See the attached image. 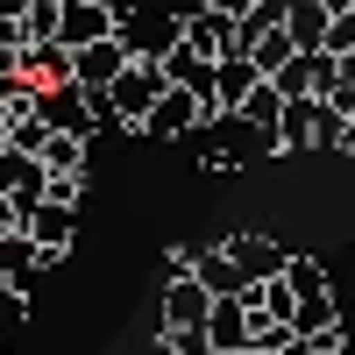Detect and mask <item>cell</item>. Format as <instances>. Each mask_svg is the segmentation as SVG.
Listing matches in <instances>:
<instances>
[{"label": "cell", "instance_id": "1", "mask_svg": "<svg viewBox=\"0 0 355 355\" xmlns=\"http://www.w3.org/2000/svg\"><path fill=\"white\" fill-rule=\"evenodd\" d=\"M178 43H185L199 64H227V57H249V36H242V21H227V15H206V8H192V15H178Z\"/></svg>", "mask_w": 355, "mask_h": 355}, {"label": "cell", "instance_id": "2", "mask_svg": "<svg viewBox=\"0 0 355 355\" xmlns=\"http://www.w3.org/2000/svg\"><path fill=\"white\" fill-rule=\"evenodd\" d=\"M121 21H128V8H114V0H57V43L71 57L107 43V36H121Z\"/></svg>", "mask_w": 355, "mask_h": 355}, {"label": "cell", "instance_id": "3", "mask_svg": "<svg viewBox=\"0 0 355 355\" xmlns=\"http://www.w3.org/2000/svg\"><path fill=\"white\" fill-rule=\"evenodd\" d=\"M43 121H50L57 135L93 142V128H100V93H85V85H57V93H43Z\"/></svg>", "mask_w": 355, "mask_h": 355}, {"label": "cell", "instance_id": "4", "mask_svg": "<svg viewBox=\"0 0 355 355\" xmlns=\"http://www.w3.org/2000/svg\"><path fill=\"white\" fill-rule=\"evenodd\" d=\"M28 242H36V256H43V270H50V263H64L71 256V234H78V214H71V206H36V214H28Z\"/></svg>", "mask_w": 355, "mask_h": 355}, {"label": "cell", "instance_id": "5", "mask_svg": "<svg viewBox=\"0 0 355 355\" xmlns=\"http://www.w3.org/2000/svg\"><path fill=\"white\" fill-rule=\"evenodd\" d=\"M206 100H214V93H192V85H171V93L157 100V114L142 121V135H192V128H206Z\"/></svg>", "mask_w": 355, "mask_h": 355}, {"label": "cell", "instance_id": "6", "mask_svg": "<svg viewBox=\"0 0 355 355\" xmlns=\"http://www.w3.org/2000/svg\"><path fill=\"white\" fill-rule=\"evenodd\" d=\"M21 78L36 93H57V85H78V57L64 43H21Z\"/></svg>", "mask_w": 355, "mask_h": 355}, {"label": "cell", "instance_id": "7", "mask_svg": "<svg viewBox=\"0 0 355 355\" xmlns=\"http://www.w3.org/2000/svg\"><path fill=\"white\" fill-rule=\"evenodd\" d=\"M227 263H234V270H242L249 284H270V277H284V249L270 242V234H227Z\"/></svg>", "mask_w": 355, "mask_h": 355}, {"label": "cell", "instance_id": "8", "mask_svg": "<svg viewBox=\"0 0 355 355\" xmlns=\"http://www.w3.org/2000/svg\"><path fill=\"white\" fill-rule=\"evenodd\" d=\"M128 64H135V50L121 36H107L93 50H78V85H85V93H114V78H121Z\"/></svg>", "mask_w": 355, "mask_h": 355}, {"label": "cell", "instance_id": "9", "mask_svg": "<svg viewBox=\"0 0 355 355\" xmlns=\"http://www.w3.org/2000/svg\"><path fill=\"white\" fill-rule=\"evenodd\" d=\"M206 313H214V299H206L199 277H171L164 284V327H206Z\"/></svg>", "mask_w": 355, "mask_h": 355}, {"label": "cell", "instance_id": "10", "mask_svg": "<svg viewBox=\"0 0 355 355\" xmlns=\"http://www.w3.org/2000/svg\"><path fill=\"white\" fill-rule=\"evenodd\" d=\"M206 341H214V355H242L256 341V327H249V313L234 299H214V313H206Z\"/></svg>", "mask_w": 355, "mask_h": 355}, {"label": "cell", "instance_id": "11", "mask_svg": "<svg viewBox=\"0 0 355 355\" xmlns=\"http://www.w3.org/2000/svg\"><path fill=\"white\" fill-rule=\"evenodd\" d=\"M327 28H334L327 0H284V36L299 50H327Z\"/></svg>", "mask_w": 355, "mask_h": 355}, {"label": "cell", "instance_id": "12", "mask_svg": "<svg viewBox=\"0 0 355 355\" xmlns=\"http://www.w3.org/2000/svg\"><path fill=\"white\" fill-rule=\"evenodd\" d=\"M256 85H263V71L249 64V57H227V64L214 71V100H220V114H227V121L249 107V93H256Z\"/></svg>", "mask_w": 355, "mask_h": 355}, {"label": "cell", "instance_id": "13", "mask_svg": "<svg viewBox=\"0 0 355 355\" xmlns=\"http://www.w3.org/2000/svg\"><path fill=\"white\" fill-rule=\"evenodd\" d=\"M192 277L206 284V299H242V270H234V263H227V249H199L192 256Z\"/></svg>", "mask_w": 355, "mask_h": 355}, {"label": "cell", "instance_id": "14", "mask_svg": "<svg viewBox=\"0 0 355 355\" xmlns=\"http://www.w3.org/2000/svg\"><path fill=\"white\" fill-rule=\"evenodd\" d=\"M320 107H327V100H284V121H277V135H270V150H313Z\"/></svg>", "mask_w": 355, "mask_h": 355}, {"label": "cell", "instance_id": "15", "mask_svg": "<svg viewBox=\"0 0 355 355\" xmlns=\"http://www.w3.org/2000/svg\"><path fill=\"white\" fill-rule=\"evenodd\" d=\"M43 270V256H36V242L28 234H0V284H15V291H28V277Z\"/></svg>", "mask_w": 355, "mask_h": 355}, {"label": "cell", "instance_id": "16", "mask_svg": "<svg viewBox=\"0 0 355 355\" xmlns=\"http://www.w3.org/2000/svg\"><path fill=\"white\" fill-rule=\"evenodd\" d=\"M284 291H291V299H334L327 263H320V256H284Z\"/></svg>", "mask_w": 355, "mask_h": 355}, {"label": "cell", "instance_id": "17", "mask_svg": "<svg viewBox=\"0 0 355 355\" xmlns=\"http://www.w3.org/2000/svg\"><path fill=\"white\" fill-rule=\"evenodd\" d=\"M334 327H341V299H299V306H291V334H299V341H320Z\"/></svg>", "mask_w": 355, "mask_h": 355}, {"label": "cell", "instance_id": "18", "mask_svg": "<svg viewBox=\"0 0 355 355\" xmlns=\"http://www.w3.org/2000/svg\"><path fill=\"white\" fill-rule=\"evenodd\" d=\"M234 121H249V128H256L263 142H270V135H277V121H284V93H277V85H270V78H263V85H256V93H249V107H242V114H234Z\"/></svg>", "mask_w": 355, "mask_h": 355}, {"label": "cell", "instance_id": "19", "mask_svg": "<svg viewBox=\"0 0 355 355\" xmlns=\"http://www.w3.org/2000/svg\"><path fill=\"white\" fill-rule=\"evenodd\" d=\"M291 57H299V43H291V36H284V28H263V36L249 43V64H256L263 78H277V71L291 64Z\"/></svg>", "mask_w": 355, "mask_h": 355}, {"label": "cell", "instance_id": "20", "mask_svg": "<svg viewBox=\"0 0 355 355\" xmlns=\"http://www.w3.org/2000/svg\"><path fill=\"white\" fill-rule=\"evenodd\" d=\"M43 171H50V178H85V142L50 128V142H43Z\"/></svg>", "mask_w": 355, "mask_h": 355}, {"label": "cell", "instance_id": "21", "mask_svg": "<svg viewBox=\"0 0 355 355\" xmlns=\"http://www.w3.org/2000/svg\"><path fill=\"white\" fill-rule=\"evenodd\" d=\"M21 327H28V291H0V348L21 355Z\"/></svg>", "mask_w": 355, "mask_h": 355}, {"label": "cell", "instance_id": "22", "mask_svg": "<svg viewBox=\"0 0 355 355\" xmlns=\"http://www.w3.org/2000/svg\"><path fill=\"white\" fill-rule=\"evenodd\" d=\"M15 21H21V43H57V0H28Z\"/></svg>", "mask_w": 355, "mask_h": 355}, {"label": "cell", "instance_id": "23", "mask_svg": "<svg viewBox=\"0 0 355 355\" xmlns=\"http://www.w3.org/2000/svg\"><path fill=\"white\" fill-rule=\"evenodd\" d=\"M171 355H214V341H206V327H164L157 334Z\"/></svg>", "mask_w": 355, "mask_h": 355}, {"label": "cell", "instance_id": "24", "mask_svg": "<svg viewBox=\"0 0 355 355\" xmlns=\"http://www.w3.org/2000/svg\"><path fill=\"white\" fill-rule=\"evenodd\" d=\"M21 78V21H0V85Z\"/></svg>", "mask_w": 355, "mask_h": 355}, {"label": "cell", "instance_id": "25", "mask_svg": "<svg viewBox=\"0 0 355 355\" xmlns=\"http://www.w3.org/2000/svg\"><path fill=\"white\" fill-rule=\"evenodd\" d=\"M43 199H50V206H78V199H85V178H50Z\"/></svg>", "mask_w": 355, "mask_h": 355}, {"label": "cell", "instance_id": "26", "mask_svg": "<svg viewBox=\"0 0 355 355\" xmlns=\"http://www.w3.org/2000/svg\"><path fill=\"white\" fill-rule=\"evenodd\" d=\"M206 15H227V21H249L256 15V0H199Z\"/></svg>", "mask_w": 355, "mask_h": 355}, {"label": "cell", "instance_id": "27", "mask_svg": "<svg viewBox=\"0 0 355 355\" xmlns=\"http://www.w3.org/2000/svg\"><path fill=\"white\" fill-rule=\"evenodd\" d=\"M242 171V157H227V150H206V178H234Z\"/></svg>", "mask_w": 355, "mask_h": 355}, {"label": "cell", "instance_id": "28", "mask_svg": "<svg viewBox=\"0 0 355 355\" xmlns=\"http://www.w3.org/2000/svg\"><path fill=\"white\" fill-rule=\"evenodd\" d=\"M21 8H28V0H0V21H15V15H21Z\"/></svg>", "mask_w": 355, "mask_h": 355}, {"label": "cell", "instance_id": "29", "mask_svg": "<svg viewBox=\"0 0 355 355\" xmlns=\"http://www.w3.org/2000/svg\"><path fill=\"white\" fill-rule=\"evenodd\" d=\"M341 150H348V157H355V114H348V128H341Z\"/></svg>", "mask_w": 355, "mask_h": 355}, {"label": "cell", "instance_id": "30", "mask_svg": "<svg viewBox=\"0 0 355 355\" xmlns=\"http://www.w3.org/2000/svg\"><path fill=\"white\" fill-rule=\"evenodd\" d=\"M284 355H320V348H313V341H291V348H284Z\"/></svg>", "mask_w": 355, "mask_h": 355}, {"label": "cell", "instance_id": "31", "mask_svg": "<svg viewBox=\"0 0 355 355\" xmlns=\"http://www.w3.org/2000/svg\"><path fill=\"white\" fill-rule=\"evenodd\" d=\"M242 355H263V348H242Z\"/></svg>", "mask_w": 355, "mask_h": 355}, {"label": "cell", "instance_id": "32", "mask_svg": "<svg viewBox=\"0 0 355 355\" xmlns=\"http://www.w3.org/2000/svg\"><path fill=\"white\" fill-rule=\"evenodd\" d=\"M348 8H355V0H348Z\"/></svg>", "mask_w": 355, "mask_h": 355}, {"label": "cell", "instance_id": "33", "mask_svg": "<svg viewBox=\"0 0 355 355\" xmlns=\"http://www.w3.org/2000/svg\"><path fill=\"white\" fill-rule=\"evenodd\" d=\"M0 355H8V348H0Z\"/></svg>", "mask_w": 355, "mask_h": 355}]
</instances>
